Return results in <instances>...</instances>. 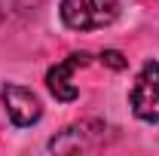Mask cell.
<instances>
[{
	"instance_id": "obj_1",
	"label": "cell",
	"mask_w": 159,
	"mask_h": 156,
	"mask_svg": "<svg viewBox=\"0 0 159 156\" xmlns=\"http://www.w3.org/2000/svg\"><path fill=\"white\" fill-rule=\"evenodd\" d=\"M119 16V0H61V21L70 31H98Z\"/></svg>"
},
{
	"instance_id": "obj_2",
	"label": "cell",
	"mask_w": 159,
	"mask_h": 156,
	"mask_svg": "<svg viewBox=\"0 0 159 156\" xmlns=\"http://www.w3.org/2000/svg\"><path fill=\"white\" fill-rule=\"evenodd\" d=\"M107 126L98 119H86V122H74L67 126L58 138L49 141V150L52 153H77V150H95L107 141Z\"/></svg>"
},
{
	"instance_id": "obj_3",
	"label": "cell",
	"mask_w": 159,
	"mask_h": 156,
	"mask_svg": "<svg viewBox=\"0 0 159 156\" xmlns=\"http://www.w3.org/2000/svg\"><path fill=\"white\" fill-rule=\"evenodd\" d=\"M132 110L144 122H159V61L144 64L132 89Z\"/></svg>"
},
{
	"instance_id": "obj_4",
	"label": "cell",
	"mask_w": 159,
	"mask_h": 156,
	"mask_svg": "<svg viewBox=\"0 0 159 156\" xmlns=\"http://www.w3.org/2000/svg\"><path fill=\"white\" fill-rule=\"evenodd\" d=\"M3 107H6V113L9 119L16 122V126H34L40 117H43V104H40V98L28 89V86H19V83H6L3 86Z\"/></svg>"
},
{
	"instance_id": "obj_5",
	"label": "cell",
	"mask_w": 159,
	"mask_h": 156,
	"mask_svg": "<svg viewBox=\"0 0 159 156\" xmlns=\"http://www.w3.org/2000/svg\"><path fill=\"white\" fill-rule=\"evenodd\" d=\"M86 64H92V55H89V52H74V55H67L61 64H55V67L46 71V89L58 98V101H74V98L80 95L77 83H74V71H77V67H86Z\"/></svg>"
},
{
	"instance_id": "obj_6",
	"label": "cell",
	"mask_w": 159,
	"mask_h": 156,
	"mask_svg": "<svg viewBox=\"0 0 159 156\" xmlns=\"http://www.w3.org/2000/svg\"><path fill=\"white\" fill-rule=\"evenodd\" d=\"M101 61H107L113 71H122V67H125V58H122L119 52H101Z\"/></svg>"
}]
</instances>
